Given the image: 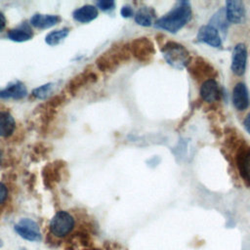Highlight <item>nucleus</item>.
I'll use <instances>...</instances> for the list:
<instances>
[{
	"mask_svg": "<svg viewBox=\"0 0 250 250\" xmlns=\"http://www.w3.org/2000/svg\"><path fill=\"white\" fill-rule=\"evenodd\" d=\"M54 86H55L54 83H47V84L41 85L32 91V95L36 99L45 100L52 95L54 91Z\"/></svg>",
	"mask_w": 250,
	"mask_h": 250,
	"instance_id": "21",
	"label": "nucleus"
},
{
	"mask_svg": "<svg viewBox=\"0 0 250 250\" xmlns=\"http://www.w3.org/2000/svg\"><path fill=\"white\" fill-rule=\"evenodd\" d=\"M99 15L98 9L93 5H84L73 12V19L81 23H87L95 19Z\"/></svg>",
	"mask_w": 250,
	"mask_h": 250,
	"instance_id": "15",
	"label": "nucleus"
},
{
	"mask_svg": "<svg viewBox=\"0 0 250 250\" xmlns=\"http://www.w3.org/2000/svg\"><path fill=\"white\" fill-rule=\"evenodd\" d=\"M162 54L167 63L178 69L184 68L189 60L188 52L185 47L175 42L165 44L162 48Z\"/></svg>",
	"mask_w": 250,
	"mask_h": 250,
	"instance_id": "3",
	"label": "nucleus"
},
{
	"mask_svg": "<svg viewBox=\"0 0 250 250\" xmlns=\"http://www.w3.org/2000/svg\"><path fill=\"white\" fill-rule=\"evenodd\" d=\"M154 18L153 11L147 7L140 8L135 15V21L142 26H150Z\"/></svg>",
	"mask_w": 250,
	"mask_h": 250,
	"instance_id": "18",
	"label": "nucleus"
},
{
	"mask_svg": "<svg viewBox=\"0 0 250 250\" xmlns=\"http://www.w3.org/2000/svg\"><path fill=\"white\" fill-rule=\"evenodd\" d=\"M196 39L197 41L205 43L214 48L222 47V39L220 37L218 29H216L214 26L210 24L203 25L199 28Z\"/></svg>",
	"mask_w": 250,
	"mask_h": 250,
	"instance_id": "9",
	"label": "nucleus"
},
{
	"mask_svg": "<svg viewBox=\"0 0 250 250\" xmlns=\"http://www.w3.org/2000/svg\"><path fill=\"white\" fill-rule=\"evenodd\" d=\"M27 95L25 86L20 82H14L8 85L6 88L0 90V99H22Z\"/></svg>",
	"mask_w": 250,
	"mask_h": 250,
	"instance_id": "13",
	"label": "nucleus"
},
{
	"mask_svg": "<svg viewBox=\"0 0 250 250\" xmlns=\"http://www.w3.org/2000/svg\"><path fill=\"white\" fill-rule=\"evenodd\" d=\"M232 104L233 106L238 110H245L250 104L249 93L246 85L243 82H238L235 84L232 90Z\"/></svg>",
	"mask_w": 250,
	"mask_h": 250,
	"instance_id": "10",
	"label": "nucleus"
},
{
	"mask_svg": "<svg viewBox=\"0 0 250 250\" xmlns=\"http://www.w3.org/2000/svg\"><path fill=\"white\" fill-rule=\"evenodd\" d=\"M61 21V18L57 15H43L35 14L30 19V23L32 26L40 29H45L52 27Z\"/></svg>",
	"mask_w": 250,
	"mask_h": 250,
	"instance_id": "14",
	"label": "nucleus"
},
{
	"mask_svg": "<svg viewBox=\"0 0 250 250\" xmlns=\"http://www.w3.org/2000/svg\"><path fill=\"white\" fill-rule=\"evenodd\" d=\"M15 231L23 239L28 241H39L41 240V233L39 227L36 222L31 219L23 218L21 219L18 224L14 227Z\"/></svg>",
	"mask_w": 250,
	"mask_h": 250,
	"instance_id": "5",
	"label": "nucleus"
},
{
	"mask_svg": "<svg viewBox=\"0 0 250 250\" xmlns=\"http://www.w3.org/2000/svg\"><path fill=\"white\" fill-rule=\"evenodd\" d=\"M5 26H6V18L4 14L0 12V32L4 30Z\"/></svg>",
	"mask_w": 250,
	"mask_h": 250,
	"instance_id": "26",
	"label": "nucleus"
},
{
	"mask_svg": "<svg viewBox=\"0 0 250 250\" xmlns=\"http://www.w3.org/2000/svg\"><path fill=\"white\" fill-rule=\"evenodd\" d=\"M120 14H121V16L123 18H130V17H132L134 15V11H133V9L130 6L125 5V6H123L121 8Z\"/></svg>",
	"mask_w": 250,
	"mask_h": 250,
	"instance_id": "23",
	"label": "nucleus"
},
{
	"mask_svg": "<svg viewBox=\"0 0 250 250\" xmlns=\"http://www.w3.org/2000/svg\"><path fill=\"white\" fill-rule=\"evenodd\" d=\"M7 195H8V189H7V187L0 183V204H2L5 199L7 198Z\"/></svg>",
	"mask_w": 250,
	"mask_h": 250,
	"instance_id": "24",
	"label": "nucleus"
},
{
	"mask_svg": "<svg viewBox=\"0 0 250 250\" xmlns=\"http://www.w3.org/2000/svg\"><path fill=\"white\" fill-rule=\"evenodd\" d=\"M97 6L102 10V11H109L112 10L115 6V2L112 0H102L97 3Z\"/></svg>",
	"mask_w": 250,
	"mask_h": 250,
	"instance_id": "22",
	"label": "nucleus"
},
{
	"mask_svg": "<svg viewBox=\"0 0 250 250\" xmlns=\"http://www.w3.org/2000/svg\"><path fill=\"white\" fill-rule=\"evenodd\" d=\"M243 126L245 128V130L247 131V133L250 135V113H248L246 115V117L243 120Z\"/></svg>",
	"mask_w": 250,
	"mask_h": 250,
	"instance_id": "25",
	"label": "nucleus"
},
{
	"mask_svg": "<svg viewBox=\"0 0 250 250\" xmlns=\"http://www.w3.org/2000/svg\"><path fill=\"white\" fill-rule=\"evenodd\" d=\"M69 30L70 29L68 27H64V28L58 29V30H53L46 35L45 41L49 46H56V45L60 44L64 38L67 37V35L69 34Z\"/></svg>",
	"mask_w": 250,
	"mask_h": 250,
	"instance_id": "20",
	"label": "nucleus"
},
{
	"mask_svg": "<svg viewBox=\"0 0 250 250\" xmlns=\"http://www.w3.org/2000/svg\"><path fill=\"white\" fill-rule=\"evenodd\" d=\"M2 245H3V242L0 240V247H2Z\"/></svg>",
	"mask_w": 250,
	"mask_h": 250,
	"instance_id": "28",
	"label": "nucleus"
},
{
	"mask_svg": "<svg viewBox=\"0 0 250 250\" xmlns=\"http://www.w3.org/2000/svg\"><path fill=\"white\" fill-rule=\"evenodd\" d=\"M191 7L189 2L180 1L166 15L155 21V26L175 33L182 29L191 19Z\"/></svg>",
	"mask_w": 250,
	"mask_h": 250,
	"instance_id": "1",
	"label": "nucleus"
},
{
	"mask_svg": "<svg viewBox=\"0 0 250 250\" xmlns=\"http://www.w3.org/2000/svg\"><path fill=\"white\" fill-rule=\"evenodd\" d=\"M131 55H133L137 60L141 62H146L150 59L153 54L152 43L145 37L135 39L129 45Z\"/></svg>",
	"mask_w": 250,
	"mask_h": 250,
	"instance_id": "6",
	"label": "nucleus"
},
{
	"mask_svg": "<svg viewBox=\"0 0 250 250\" xmlns=\"http://www.w3.org/2000/svg\"><path fill=\"white\" fill-rule=\"evenodd\" d=\"M8 38L15 42H24L27 40H30L33 36V33L28 28L23 27H18L14 28L8 31Z\"/></svg>",
	"mask_w": 250,
	"mask_h": 250,
	"instance_id": "19",
	"label": "nucleus"
},
{
	"mask_svg": "<svg viewBox=\"0 0 250 250\" xmlns=\"http://www.w3.org/2000/svg\"><path fill=\"white\" fill-rule=\"evenodd\" d=\"M226 18L229 22L239 24L241 23L246 16L245 7L242 1L239 0H230L226 2L225 8Z\"/></svg>",
	"mask_w": 250,
	"mask_h": 250,
	"instance_id": "8",
	"label": "nucleus"
},
{
	"mask_svg": "<svg viewBox=\"0 0 250 250\" xmlns=\"http://www.w3.org/2000/svg\"><path fill=\"white\" fill-rule=\"evenodd\" d=\"M240 177L250 187V149H242L236 157Z\"/></svg>",
	"mask_w": 250,
	"mask_h": 250,
	"instance_id": "12",
	"label": "nucleus"
},
{
	"mask_svg": "<svg viewBox=\"0 0 250 250\" xmlns=\"http://www.w3.org/2000/svg\"><path fill=\"white\" fill-rule=\"evenodd\" d=\"M96 80H97V76L95 73L91 71H85L83 73L78 74L70 81L68 85V91L69 93L74 95V93H76L81 87L85 86L90 82H94Z\"/></svg>",
	"mask_w": 250,
	"mask_h": 250,
	"instance_id": "16",
	"label": "nucleus"
},
{
	"mask_svg": "<svg viewBox=\"0 0 250 250\" xmlns=\"http://www.w3.org/2000/svg\"><path fill=\"white\" fill-rule=\"evenodd\" d=\"M1 159H2V152L0 151V163H1Z\"/></svg>",
	"mask_w": 250,
	"mask_h": 250,
	"instance_id": "27",
	"label": "nucleus"
},
{
	"mask_svg": "<svg viewBox=\"0 0 250 250\" xmlns=\"http://www.w3.org/2000/svg\"><path fill=\"white\" fill-rule=\"evenodd\" d=\"M130 55L131 52L129 45L112 46L97 59L96 63L102 71H113L122 62L128 61L130 59Z\"/></svg>",
	"mask_w": 250,
	"mask_h": 250,
	"instance_id": "2",
	"label": "nucleus"
},
{
	"mask_svg": "<svg viewBox=\"0 0 250 250\" xmlns=\"http://www.w3.org/2000/svg\"><path fill=\"white\" fill-rule=\"evenodd\" d=\"M73 228L74 219L66 211L57 212L50 222V230L54 235L58 237H63L67 235Z\"/></svg>",
	"mask_w": 250,
	"mask_h": 250,
	"instance_id": "4",
	"label": "nucleus"
},
{
	"mask_svg": "<svg viewBox=\"0 0 250 250\" xmlns=\"http://www.w3.org/2000/svg\"><path fill=\"white\" fill-rule=\"evenodd\" d=\"M246 62H247V49L244 44L238 43L235 45L232 51L231 65H230L232 72L237 76L243 75L246 69Z\"/></svg>",
	"mask_w": 250,
	"mask_h": 250,
	"instance_id": "7",
	"label": "nucleus"
},
{
	"mask_svg": "<svg viewBox=\"0 0 250 250\" xmlns=\"http://www.w3.org/2000/svg\"><path fill=\"white\" fill-rule=\"evenodd\" d=\"M16 129V121L8 111H0V137H10Z\"/></svg>",
	"mask_w": 250,
	"mask_h": 250,
	"instance_id": "17",
	"label": "nucleus"
},
{
	"mask_svg": "<svg viewBox=\"0 0 250 250\" xmlns=\"http://www.w3.org/2000/svg\"><path fill=\"white\" fill-rule=\"evenodd\" d=\"M200 96L206 103H214L220 99V89L214 79L205 80L200 86Z\"/></svg>",
	"mask_w": 250,
	"mask_h": 250,
	"instance_id": "11",
	"label": "nucleus"
}]
</instances>
